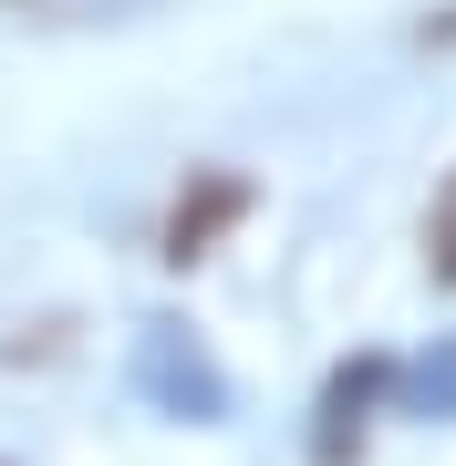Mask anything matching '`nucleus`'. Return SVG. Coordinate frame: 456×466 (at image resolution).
Wrapping results in <instances>:
<instances>
[{
    "label": "nucleus",
    "instance_id": "1",
    "mask_svg": "<svg viewBox=\"0 0 456 466\" xmlns=\"http://www.w3.org/2000/svg\"><path fill=\"white\" fill-rule=\"evenodd\" d=\"M238 218H249V177L208 167V177H187V187H177L167 238H156V249H167V269H198V259H208V249H218V238L238 228Z\"/></svg>",
    "mask_w": 456,
    "mask_h": 466
},
{
    "label": "nucleus",
    "instance_id": "3",
    "mask_svg": "<svg viewBox=\"0 0 456 466\" xmlns=\"http://www.w3.org/2000/svg\"><path fill=\"white\" fill-rule=\"evenodd\" d=\"M425 269H436V290H456V167L436 187V208H425Z\"/></svg>",
    "mask_w": 456,
    "mask_h": 466
},
{
    "label": "nucleus",
    "instance_id": "2",
    "mask_svg": "<svg viewBox=\"0 0 456 466\" xmlns=\"http://www.w3.org/2000/svg\"><path fill=\"white\" fill-rule=\"evenodd\" d=\"M373 383H384V363H342L332 373V415H321V435H311V456H353V415H363V404H373Z\"/></svg>",
    "mask_w": 456,
    "mask_h": 466
}]
</instances>
